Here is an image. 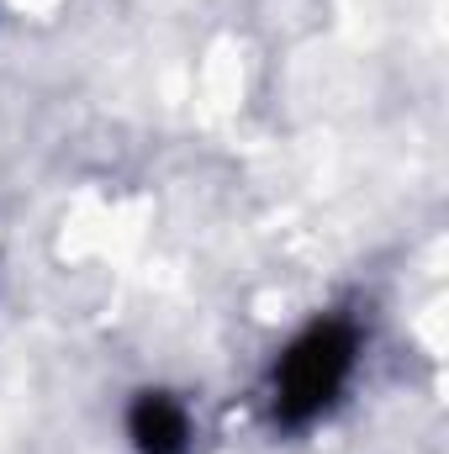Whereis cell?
I'll return each mask as SVG.
<instances>
[{
  "mask_svg": "<svg viewBox=\"0 0 449 454\" xmlns=\"http://www.w3.org/2000/svg\"><path fill=\"white\" fill-rule=\"evenodd\" d=\"M354 354H359V333L343 317H323L302 339L286 343V354L275 359V375H270L275 423L280 428H307L312 418H323L338 402L343 380L354 375Z\"/></svg>",
  "mask_w": 449,
  "mask_h": 454,
  "instance_id": "cell-1",
  "label": "cell"
},
{
  "mask_svg": "<svg viewBox=\"0 0 449 454\" xmlns=\"http://www.w3.org/2000/svg\"><path fill=\"white\" fill-rule=\"evenodd\" d=\"M127 439L138 454H185L191 418L169 391H138V402L127 407Z\"/></svg>",
  "mask_w": 449,
  "mask_h": 454,
  "instance_id": "cell-2",
  "label": "cell"
}]
</instances>
